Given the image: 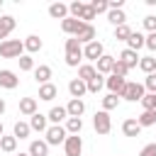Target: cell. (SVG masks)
I'll list each match as a JSON object with an SVG mask.
<instances>
[{
	"mask_svg": "<svg viewBox=\"0 0 156 156\" xmlns=\"http://www.w3.org/2000/svg\"><path fill=\"white\" fill-rule=\"evenodd\" d=\"M17 61H20V71H34V61H32V56L22 54Z\"/></svg>",
	"mask_w": 156,
	"mask_h": 156,
	"instance_id": "40",
	"label": "cell"
},
{
	"mask_svg": "<svg viewBox=\"0 0 156 156\" xmlns=\"http://www.w3.org/2000/svg\"><path fill=\"white\" fill-rule=\"evenodd\" d=\"M29 156H49V144L41 139H34L29 144Z\"/></svg>",
	"mask_w": 156,
	"mask_h": 156,
	"instance_id": "21",
	"label": "cell"
},
{
	"mask_svg": "<svg viewBox=\"0 0 156 156\" xmlns=\"http://www.w3.org/2000/svg\"><path fill=\"white\" fill-rule=\"evenodd\" d=\"M117 105H119V95H112V93H107V95L102 98V110H105V112L115 110Z\"/></svg>",
	"mask_w": 156,
	"mask_h": 156,
	"instance_id": "34",
	"label": "cell"
},
{
	"mask_svg": "<svg viewBox=\"0 0 156 156\" xmlns=\"http://www.w3.org/2000/svg\"><path fill=\"white\" fill-rule=\"evenodd\" d=\"M139 102L144 105V110H156V93H144Z\"/></svg>",
	"mask_w": 156,
	"mask_h": 156,
	"instance_id": "38",
	"label": "cell"
},
{
	"mask_svg": "<svg viewBox=\"0 0 156 156\" xmlns=\"http://www.w3.org/2000/svg\"><path fill=\"white\" fill-rule=\"evenodd\" d=\"M139 156H156V141H154V144H146V146L139 151Z\"/></svg>",
	"mask_w": 156,
	"mask_h": 156,
	"instance_id": "44",
	"label": "cell"
},
{
	"mask_svg": "<svg viewBox=\"0 0 156 156\" xmlns=\"http://www.w3.org/2000/svg\"><path fill=\"white\" fill-rule=\"evenodd\" d=\"M15 24H17V22H15L12 15H2V17H0V39H2V41H5L7 34L15 29Z\"/></svg>",
	"mask_w": 156,
	"mask_h": 156,
	"instance_id": "16",
	"label": "cell"
},
{
	"mask_svg": "<svg viewBox=\"0 0 156 156\" xmlns=\"http://www.w3.org/2000/svg\"><path fill=\"white\" fill-rule=\"evenodd\" d=\"M144 90H149V93H156V73H149L146 78H144Z\"/></svg>",
	"mask_w": 156,
	"mask_h": 156,
	"instance_id": "42",
	"label": "cell"
},
{
	"mask_svg": "<svg viewBox=\"0 0 156 156\" xmlns=\"http://www.w3.org/2000/svg\"><path fill=\"white\" fill-rule=\"evenodd\" d=\"M95 37H98L95 27H93V24H85V27L80 29V34H78L76 39H78V44L83 46V44H90V41H95Z\"/></svg>",
	"mask_w": 156,
	"mask_h": 156,
	"instance_id": "17",
	"label": "cell"
},
{
	"mask_svg": "<svg viewBox=\"0 0 156 156\" xmlns=\"http://www.w3.org/2000/svg\"><path fill=\"white\" fill-rule=\"evenodd\" d=\"M24 51V41L20 39H5L0 41V56L2 58H20Z\"/></svg>",
	"mask_w": 156,
	"mask_h": 156,
	"instance_id": "1",
	"label": "cell"
},
{
	"mask_svg": "<svg viewBox=\"0 0 156 156\" xmlns=\"http://www.w3.org/2000/svg\"><path fill=\"white\" fill-rule=\"evenodd\" d=\"M139 68L149 76V73H156V58L154 56H141L139 58Z\"/></svg>",
	"mask_w": 156,
	"mask_h": 156,
	"instance_id": "31",
	"label": "cell"
},
{
	"mask_svg": "<svg viewBox=\"0 0 156 156\" xmlns=\"http://www.w3.org/2000/svg\"><path fill=\"white\" fill-rule=\"evenodd\" d=\"M66 56H76V58H83V46L78 44L76 37L66 39Z\"/></svg>",
	"mask_w": 156,
	"mask_h": 156,
	"instance_id": "20",
	"label": "cell"
},
{
	"mask_svg": "<svg viewBox=\"0 0 156 156\" xmlns=\"http://www.w3.org/2000/svg\"><path fill=\"white\" fill-rule=\"evenodd\" d=\"M83 112H85V102H83V100L71 98V102L66 105V115H68V117H80Z\"/></svg>",
	"mask_w": 156,
	"mask_h": 156,
	"instance_id": "18",
	"label": "cell"
},
{
	"mask_svg": "<svg viewBox=\"0 0 156 156\" xmlns=\"http://www.w3.org/2000/svg\"><path fill=\"white\" fill-rule=\"evenodd\" d=\"M102 54H105V51H102V44H100V41H98V39H95V41H90V44H85V46H83V56H85V58H88V61H98V58H100V56H102Z\"/></svg>",
	"mask_w": 156,
	"mask_h": 156,
	"instance_id": "8",
	"label": "cell"
},
{
	"mask_svg": "<svg viewBox=\"0 0 156 156\" xmlns=\"http://www.w3.org/2000/svg\"><path fill=\"white\" fill-rule=\"evenodd\" d=\"M85 85H88V93H100V90H102V85H105V80H102V76L98 73V76H95L93 80H88Z\"/></svg>",
	"mask_w": 156,
	"mask_h": 156,
	"instance_id": "36",
	"label": "cell"
},
{
	"mask_svg": "<svg viewBox=\"0 0 156 156\" xmlns=\"http://www.w3.org/2000/svg\"><path fill=\"white\" fill-rule=\"evenodd\" d=\"M63 151H66V156H80V151H83V139H80L78 134L66 136V141H63Z\"/></svg>",
	"mask_w": 156,
	"mask_h": 156,
	"instance_id": "5",
	"label": "cell"
},
{
	"mask_svg": "<svg viewBox=\"0 0 156 156\" xmlns=\"http://www.w3.org/2000/svg\"><path fill=\"white\" fill-rule=\"evenodd\" d=\"M29 129H32V132H46V129H49V119H46V115L34 112L32 119H29Z\"/></svg>",
	"mask_w": 156,
	"mask_h": 156,
	"instance_id": "11",
	"label": "cell"
},
{
	"mask_svg": "<svg viewBox=\"0 0 156 156\" xmlns=\"http://www.w3.org/2000/svg\"><path fill=\"white\" fill-rule=\"evenodd\" d=\"M139 58H141V56H139L136 51H132V49H124V51L119 54V61H122V63H124L129 71H132L134 66H139Z\"/></svg>",
	"mask_w": 156,
	"mask_h": 156,
	"instance_id": "12",
	"label": "cell"
},
{
	"mask_svg": "<svg viewBox=\"0 0 156 156\" xmlns=\"http://www.w3.org/2000/svg\"><path fill=\"white\" fill-rule=\"evenodd\" d=\"M46 119H49V122H54V124H61L63 119H68L66 107H61V105H58V107H51V110H49V115H46Z\"/></svg>",
	"mask_w": 156,
	"mask_h": 156,
	"instance_id": "24",
	"label": "cell"
},
{
	"mask_svg": "<svg viewBox=\"0 0 156 156\" xmlns=\"http://www.w3.org/2000/svg\"><path fill=\"white\" fill-rule=\"evenodd\" d=\"M0 136H2V122H0Z\"/></svg>",
	"mask_w": 156,
	"mask_h": 156,
	"instance_id": "48",
	"label": "cell"
},
{
	"mask_svg": "<svg viewBox=\"0 0 156 156\" xmlns=\"http://www.w3.org/2000/svg\"><path fill=\"white\" fill-rule=\"evenodd\" d=\"M2 112H5V100L0 98V115H2Z\"/></svg>",
	"mask_w": 156,
	"mask_h": 156,
	"instance_id": "46",
	"label": "cell"
},
{
	"mask_svg": "<svg viewBox=\"0 0 156 156\" xmlns=\"http://www.w3.org/2000/svg\"><path fill=\"white\" fill-rule=\"evenodd\" d=\"M107 20H110L115 27L127 24V15H124V10H107Z\"/></svg>",
	"mask_w": 156,
	"mask_h": 156,
	"instance_id": "30",
	"label": "cell"
},
{
	"mask_svg": "<svg viewBox=\"0 0 156 156\" xmlns=\"http://www.w3.org/2000/svg\"><path fill=\"white\" fill-rule=\"evenodd\" d=\"M66 129L61 127V124H51L49 129H46V144L49 146H58V144H63L66 141Z\"/></svg>",
	"mask_w": 156,
	"mask_h": 156,
	"instance_id": "4",
	"label": "cell"
},
{
	"mask_svg": "<svg viewBox=\"0 0 156 156\" xmlns=\"http://www.w3.org/2000/svg\"><path fill=\"white\" fill-rule=\"evenodd\" d=\"M20 85V78H17V73L15 71H7V68H2L0 71V88H5V90H15Z\"/></svg>",
	"mask_w": 156,
	"mask_h": 156,
	"instance_id": "7",
	"label": "cell"
},
{
	"mask_svg": "<svg viewBox=\"0 0 156 156\" xmlns=\"http://www.w3.org/2000/svg\"><path fill=\"white\" fill-rule=\"evenodd\" d=\"M122 134H124V136H139V134H141V127H139V122H136L134 117L124 119V122H122Z\"/></svg>",
	"mask_w": 156,
	"mask_h": 156,
	"instance_id": "15",
	"label": "cell"
},
{
	"mask_svg": "<svg viewBox=\"0 0 156 156\" xmlns=\"http://www.w3.org/2000/svg\"><path fill=\"white\" fill-rule=\"evenodd\" d=\"M112 66H115V56H107V54H102V56L98 58V66H95V71H98L100 76H105V73H112Z\"/></svg>",
	"mask_w": 156,
	"mask_h": 156,
	"instance_id": "13",
	"label": "cell"
},
{
	"mask_svg": "<svg viewBox=\"0 0 156 156\" xmlns=\"http://www.w3.org/2000/svg\"><path fill=\"white\" fill-rule=\"evenodd\" d=\"M56 95H58V88H56L54 83H44V85H39V100L51 102Z\"/></svg>",
	"mask_w": 156,
	"mask_h": 156,
	"instance_id": "14",
	"label": "cell"
},
{
	"mask_svg": "<svg viewBox=\"0 0 156 156\" xmlns=\"http://www.w3.org/2000/svg\"><path fill=\"white\" fill-rule=\"evenodd\" d=\"M98 76V71H95V66H90V63H83L80 68H78V78L83 80V83H88V80H93Z\"/></svg>",
	"mask_w": 156,
	"mask_h": 156,
	"instance_id": "28",
	"label": "cell"
},
{
	"mask_svg": "<svg viewBox=\"0 0 156 156\" xmlns=\"http://www.w3.org/2000/svg\"><path fill=\"white\" fill-rule=\"evenodd\" d=\"M20 112L27 115V117H32L37 112V98H22L20 100Z\"/></svg>",
	"mask_w": 156,
	"mask_h": 156,
	"instance_id": "23",
	"label": "cell"
},
{
	"mask_svg": "<svg viewBox=\"0 0 156 156\" xmlns=\"http://www.w3.org/2000/svg\"><path fill=\"white\" fill-rule=\"evenodd\" d=\"M93 127H95L98 134H110V129H112V119H110V115H107L105 110L95 112V117H93Z\"/></svg>",
	"mask_w": 156,
	"mask_h": 156,
	"instance_id": "3",
	"label": "cell"
},
{
	"mask_svg": "<svg viewBox=\"0 0 156 156\" xmlns=\"http://www.w3.org/2000/svg\"><path fill=\"white\" fill-rule=\"evenodd\" d=\"M83 27H85V22H80V20H76V17H66V20H61V29H63L66 34H71V37H78Z\"/></svg>",
	"mask_w": 156,
	"mask_h": 156,
	"instance_id": "6",
	"label": "cell"
},
{
	"mask_svg": "<svg viewBox=\"0 0 156 156\" xmlns=\"http://www.w3.org/2000/svg\"><path fill=\"white\" fill-rule=\"evenodd\" d=\"M24 49H27L29 54H37V51L41 49V39H39L37 34H29V37L24 39Z\"/></svg>",
	"mask_w": 156,
	"mask_h": 156,
	"instance_id": "32",
	"label": "cell"
},
{
	"mask_svg": "<svg viewBox=\"0 0 156 156\" xmlns=\"http://www.w3.org/2000/svg\"><path fill=\"white\" fill-rule=\"evenodd\" d=\"M144 29L151 34V32H156V15H146L144 17Z\"/></svg>",
	"mask_w": 156,
	"mask_h": 156,
	"instance_id": "43",
	"label": "cell"
},
{
	"mask_svg": "<svg viewBox=\"0 0 156 156\" xmlns=\"http://www.w3.org/2000/svg\"><path fill=\"white\" fill-rule=\"evenodd\" d=\"M105 85H107V90H110L112 95H119V93L124 90V85H127V78H119V76H110V78L105 80Z\"/></svg>",
	"mask_w": 156,
	"mask_h": 156,
	"instance_id": "9",
	"label": "cell"
},
{
	"mask_svg": "<svg viewBox=\"0 0 156 156\" xmlns=\"http://www.w3.org/2000/svg\"><path fill=\"white\" fill-rule=\"evenodd\" d=\"M63 129H66V134H80V129H83V119H80V117H68L66 124H63Z\"/></svg>",
	"mask_w": 156,
	"mask_h": 156,
	"instance_id": "26",
	"label": "cell"
},
{
	"mask_svg": "<svg viewBox=\"0 0 156 156\" xmlns=\"http://www.w3.org/2000/svg\"><path fill=\"white\" fill-rule=\"evenodd\" d=\"M144 41H146V37H144V34H139V32H132V34L127 37V49H132V51H139V49L144 46Z\"/></svg>",
	"mask_w": 156,
	"mask_h": 156,
	"instance_id": "22",
	"label": "cell"
},
{
	"mask_svg": "<svg viewBox=\"0 0 156 156\" xmlns=\"http://www.w3.org/2000/svg\"><path fill=\"white\" fill-rule=\"evenodd\" d=\"M29 134H32L29 122H15V127H12V136L15 139H27Z\"/></svg>",
	"mask_w": 156,
	"mask_h": 156,
	"instance_id": "27",
	"label": "cell"
},
{
	"mask_svg": "<svg viewBox=\"0 0 156 156\" xmlns=\"http://www.w3.org/2000/svg\"><path fill=\"white\" fill-rule=\"evenodd\" d=\"M136 122H139V127H151V124H156V110H144V112L136 117Z\"/></svg>",
	"mask_w": 156,
	"mask_h": 156,
	"instance_id": "29",
	"label": "cell"
},
{
	"mask_svg": "<svg viewBox=\"0 0 156 156\" xmlns=\"http://www.w3.org/2000/svg\"><path fill=\"white\" fill-rule=\"evenodd\" d=\"M0 7H2V0H0Z\"/></svg>",
	"mask_w": 156,
	"mask_h": 156,
	"instance_id": "49",
	"label": "cell"
},
{
	"mask_svg": "<svg viewBox=\"0 0 156 156\" xmlns=\"http://www.w3.org/2000/svg\"><path fill=\"white\" fill-rule=\"evenodd\" d=\"M90 7L95 10V15H100V12H107V10H110V2H107V0H93Z\"/></svg>",
	"mask_w": 156,
	"mask_h": 156,
	"instance_id": "41",
	"label": "cell"
},
{
	"mask_svg": "<svg viewBox=\"0 0 156 156\" xmlns=\"http://www.w3.org/2000/svg\"><path fill=\"white\" fill-rule=\"evenodd\" d=\"M144 46H149L151 51H156V32H151V34L146 37V41H144Z\"/></svg>",
	"mask_w": 156,
	"mask_h": 156,
	"instance_id": "45",
	"label": "cell"
},
{
	"mask_svg": "<svg viewBox=\"0 0 156 156\" xmlns=\"http://www.w3.org/2000/svg\"><path fill=\"white\" fill-rule=\"evenodd\" d=\"M132 34V29L127 27V24H119V27H115V39H119V41H127V37Z\"/></svg>",
	"mask_w": 156,
	"mask_h": 156,
	"instance_id": "39",
	"label": "cell"
},
{
	"mask_svg": "<svg viewBox=\"0 0 156 156\" xmlns=\"http://www.w3.org/2000/svg\"><path fill=\"white\" fill-rule=\"evenodd\" d=\"M127 73H129V68L119 61V58H115V66H112V73L110 76H119V78H127Z\"/></svg>",
	"mask_w": 156,
	"mask_h": 156,
	"instance_id": "37",
	"label": "cell"
},
{
	"mask_svg": "<svg viewBox=\"0 0 156 156\" xmlns=\"http://www.w3.org/2000/svg\"><path fill=\"white\" fill-rule=\"evenodd\" d=\"M68 93H71V98H76V100H80L85 93H88V85L80 80V78H73L71 83H68Z\"/></svg>",
	"mask_w": 156,
	"mask_h": 156,
	"instance_id": "10",
	"label": "cell"
},
{
	"mask_svg": "<svg viewBox=\"0 0 156 156\" xmlns=\"http://www.w3.org/2000/svg\"><path fill=\"white\" fill-rule=\"evenodd\" d=\"M49 15H51L54 20H66V17H68V5H63V2H51V5H49Z\"/></svg>",
	"mask_w": 156,
	"mask_h": 156,
	"instance_id": "19",
	"label": "cell"
},
{
	"mask_svg": "<svg viewBox=\"0 0 156 156\" xmlns=\"http://www.w3.org/2000/svg\"><path fill=\"white\" fill-rule=\"evenodd\" d=\"M119 98H124V100H129V102H136V100L144 98V85H141V83H129V80H127V85H124V90L119 93Z\"/></svg>",
	"mask_w": 156,
	"mask_h": 156,
	"instance_id": "2",
	"label": "cell"
},
{
	"mask_svg": "<svg viewBox=\"0 0 156 156\" xmlns=\"http://www.w3.org/2000/svg\"><path fill=\"white\" fill-rule=\"evenodd\" d=\"M78 20L85 22V24H90V20H95V10L90 7V2H88V5L83 2V10H80V17H78Z\"/></svg>",
	"mask_w": 156,
	"mask_h": 156,
	"instance_id": "35",
	"label": "cell"
},
{
	"mask_svg": "<svg viewBox=\"0 0 156 156\" xmlns=\"http://www.w3.org/2000/svg\"><path fill=\"white\" fill-rule=\"evenodd\" d=\"M15 156H29V154H22V151H20V154H15Z\"/></svg>",
	"mask_w": 156,
	"mask_h": 156,
	"instance_id": "47",
	"label": "cell"
},
{
	"mask_svg": "<svg viewBox=\"0 0 156 156\" xmlns=\"http://www.w3.org/2000/svg\"><path fill=\"white\" fill-rule=\"evenodd\" d=\"M34 78H37V83L39 85H44V83H49V78H51V66H37L34 68Z\"/></svg>",
	"mask_w": 156,
	"mask_h": 156,
	"instance_id": "25",
	"label": "cell"
},
{
	"mask_svg": "<svg viewBox=\"0 0 156 156\" xmlns=\"http://www.w3.org/2000/svg\"><path fill=\"white\" fill-rule=\"evenodd\" d=\"M15 149H17V139H15V136H5V134H2V136H0V151L12 154Z\"/></svg>",
	"mask_w": 156,
	"mask_h": 156,
	"instance_id": "33",
	"label": "cell"
}]
</instances>
